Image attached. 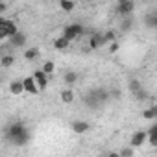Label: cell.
I'll list each match as a JSON object with an SVG mask.
<instances>
[{
    "label": "cell",
    "instance_id": "obj_1",
    "mask_svg": "<svg viewBox=\"0 0 157 157\" xmlns=\"http://www.w3.org/2000/svg\"><path fill=\"white\" fill-rule=\"evenodd\" d=\"M6 139H8L11 144H15V146H24V144L30 140V131H28V128L24 126V122L15 120V122H11V124L6 128Z\"/></svg>",
    "mask_w": 157,
    "mask_h": 157
},
{
    "label": "cell",
    "instance_id": "obj_2",
    "mask_svg": "<svg viewBox=\"0 0 157 157\" xmlns=\"http://www.w3.org/2000/svg\"><path fill=\"white\" fill-rule=\"evenodd\" d=\"M107 98H109V94H107L104 89H93V91H89V93L83 96V104H85L87 107L96 109V107H100L104 102H107Z\"/></svg>",
    "mask_w": 157,
    "mask_h": 157
},
{
    "label": "cell",
    "instance_id": "obj_3",
    "mask_svg": "<svg viewBox=\"0 0 157 157\" xmlns=\"http://www.w3.org/2000/svg\"><path fill=\"white\" fill-rule=\"evenodd\" d=\"M19 32L17 24L13 21H6V19H0V39H10L11 35H15Z\"/></svg>",
    "mask_w": 157,
    "mask_h": 157
},
{
    "label": "cell",
    "instance_id": "obj_4",
    "mask_svg": "<svg viewBox=\"0 0 157 157\" xmlns=\"http://www.w3.org/2000/svg\"><path fill=\"white\" fill-rule=\"evenodd\" d=\"M83 33H85V28H83L82 24H78V22L68 24V26L65 28V32H63V35H65L68 41H74L76 37H80V35H83Z\"/></svg>",
    "mask_w": 157,
    "mask_h": 157
},
{
    "label": "cell",
    "instance_id": "obj_5",
    "mask_svg": "<svg viewBox=\"0 0 157 157\" xmlns=\"http://www.w3.org/2000/svg\"><path fill=\"white\" fill-rule=\"evenodd\" d=\"M133 10H135V2H133V0H126V2H120V4L117 6V13L122 15V17L131 15Z\"/></svg>",
    "mask_w": 157,
    "mask_h": 157
},
{
    "label": "cell",
    "instance_id": "obj_6",
    "mask_svg": "<svg viewBox=\"0 0 157 157\" xmlns=\"http://www.w3.org/2000/svg\"><path fill=\"white\" fill-rule=\"evenodd\" d=\"M33 80H35V83H37L39 91H44V89L48 87V74H44L41 68L33 72Z\"/></svg>",
    "mask_w": 157,
    "mask_h": 157
},
{
    "label": "cell",
    "instance_id": "obj_7",
    "mask_svg": "<svg viewBox=\"0 0 157 157\" xmlns=\"http://www.w3.org/2000/svg\"><path fill=\"white\" fill-rule=\"evenodd\" d=\"M144 142H146V131H144V129L135 131V133L131 135V139H129V146H133V148H140Z\"/></svg>",
    "mask_w": 157,
    "mask_h": 157
},
{
    "label": "cell",
    "instance_id": "obj_8",
    "mask_svg": "<svg viewBox=\"0 0 157 157\" xmlns=\"http://www.w3.org/2000/svg\"><path fill=\"white\" fill-rule=\"evenodd\" d=\"M22 85H24V93H30V94H39V87L33 80V76H28L22 80Z\"/></svg>",
    "mask_w": 157,
    "mask_h": 157
},
{
    "label": "cell",
    "instance_id": "obj_9",
    "mask_svg": "<svg viewBox=\"0 0 157 157\" xmlns=\"http://www.w3.org/2000/svg\"><path fill=\"white\" fill-rule=\"evenodd\" d=\"M89 122H85V120H74L72 124H70V129L74 131V133H78V135H83V133H87L89 131Z\"/></svg>",
    "mask_w": 157,
    "mask_h": 157
},
{
    "label": "cell",
    "instance_id": "obj_10",
    "mask_svg": "<svg viewBox=\"0 0 157 157\" xmlns=\"http://www.w3.org/2000/svg\"><path fill=\"white\" fill-rule=\"evenodd\" d=\"M105 44V39H104V33H93L91 39H89V46L91 50H98Z\"/></svg>",
    "mask_w": 157,
    "mask_h": 157
},
{
    "label": "cell",
    "instance_id": "obj_11",
    "mask_svg": "<svg viewBox=\"0 0 157 157\" xmlns=\"http://www.w3.org/2000/svg\"><path fill=\"white\" fill-rule=\"evenodd\" d=\"M10 93H11L13 96H19V94H22V93H24L22 80H15V82H11V83H10Z\"/></svg>",
    "mask_w": 157,
    "mask_h": 157
},
{
    "label": "cell",
    "instance_id": "obj_12",
    "mask_svg": "<svg viewBox=\"0 0 157 157\" xmlns=\"http://www.w3.org/2000/svg\"><path fill=\"white\" fill-rule=\"evenodd\" d=\"M24 43H26V35L21 33V32H17L15 35L10 37V44L11 46H24Z\"/></svg>",
    "mask_w": 157,
    "mask_h": 157
},
{
    "label": "cell",
    "instance_id": "obj_13",
    "mask_svg": "<svg viewBox=\"0 0 157 157\" xmlns=\"http://www.w3.org/2000/svg\"><path fill=\"white\" fill-rule=\"evenodd\" d=\"M146 142H148L151 148L157 146V126H151V128H150V131L146 133Z\"/></svg>",
    "mask_w": 157,
    "mask_h": 157
},
{
    "label": "cell",
    "instance_id": "obj_14",
    "mask_svg": "<svg viewBox=\"0 0 157 157\" xmlns=\"http://www.w3.org/2000/svg\"><path fill=\"white\" fill-rule=\"evenodd\" d=\"M59 98H61L63 104H72V102H74V93H72V89H63V91L59 93Z\"/></svg>",
    "mask_w": 157,
    "mask_h": 157
},
{
    "label": "cell",
    "instance_id": "obj_15",
    "mask_svg": "<svg viewBox=\"0 0 157 157\" xmlns=\"http://www.w3.org/2000/svg\"><path fill=\"white\" fill-rule=\"evenodd\" d=\"M68 44H70V41H68L65 35H61V37H57V39L54 41V48H56V50H65V48H68Z\"/></svg>",
    "mask_w": 157,
    "mask_h": 157
},
{
    "label": "cell",
    "instance_id": "obj_16",
    "mask_svg": "<svg viewBox=\"0 0 157 157\" xmlns=\"http://www.w3.org/2000/svg\"><path fill=\"white\" fill-rule=\"evenodd\" d=\"M63 80H65L67 85H74V83L78 82V72H74V70H67L65 76H63Z\"/></svg>",
    "mask_w": 157,
    "mask_h": 157
},
{
    "label": "cell",
    "instance_id": "obj_17",
    "mask_svg": "<svg viewBox=\"0 0 157 157\" xmlns=\"http://www.w3.org/2000/svg\"><path fill=\"white\" fill-rule=\"evenodd\" d=\"M13 63H15V57L11 54H4L2 57H0V67H2V68H10Z\"/></svg>",
    "mask_w": 157,
    "mask_h": 157
},
{
    "label": "cell",
    "instance_id": "obj_18",
    "mask_svg": "<svg viewBox=\"0 0 157 157\" xmlns=\"http://www.w3.org/2000/svg\"><path fill=\"white\" fill-rule=\"evenodd\" d=\"M144 24H146V28L153 30V28L157 26V15H155V13H150V15H146V17H144Z\"/></svg>",
    "mask_w": 157,
    "mask_h": 157
},
{
    "label": "cell",
    "instance_id": "obj_19",
    "mask_svg": "<svg viewBox=\"0 0 157 157\" xmlns=\"http://www.w3.org/2000/svg\"><path fill=\"white\" fill-rule=\"evenodd\" d=\"M37 57H39V48H28V50H24V59L33 61Z\"/></svg>",
    "mask_w": 157,
    "mask_h": 157
},
{
    "label": "cell",
    "instance_id": "obj_20",
    "mask_svg": "<svg viewBox=\"0 0 157 157\" xmlns=\"http://www.w3.org/2000/svg\"><path fill=\"white\" fill-rule=\"evenodd\" d=\"M155 117H157V107H155V105L142 111V118H146V120H153Z\"/></svg>",
    "mask_w": 157,
    "mask_h": 157
},
{
    "label": "cell",
    "instance_id": "obj_21",
    "mask_svg": "<svg viewBox=\"0 0 157 157\" xmlns=\"http://www.w3.org/2000/svg\"><path fill=\"white\" fill-rule=\"evenodd\" d=\"M74 2H72V0H59V8L63 10V11H67V13H70L72 10H74Z\"/></svg>",
    "mask_w": 157,
    "mask_h": 157
},
{
    "label": "cell",
    "instance_id": "obj_22",
    "mask_svg": "<svg viewBox=\"0 0 157 157\" xmlns=\"http://www.w3.org/2000/svg\"><path fill=\"white\" fill-rule=\"evenodd\" d=\"M117 155H120V157H133V155H135V148H133V146H126V148H122Z\"/></svg>",
    "mask_w": 157,
    "mask_h": 157
},
{
    "label": "cell",
    "instance_id": "obj_23",
    "mask_svg": "<svg viewBox=\"0 0 157 157\" xmlns=\"http://www.w3.org/2000/svg\"><path fill=\"white\" fill-rule=\"evenodd\" d=\"M54 68H56L54 61H46V63L43 65V68H41V70H43L44 74H52V72H54Z\"/></svg>",
    "mask_w": 157,
    "mask_h": 157
},
{
    "label": "cell",
    "instance_id": "obj_24",
    "mask_svg": "<svg viewBox=\"0 0 157 157\" xmlns=\"http://www.w3.org/2000/svg\"><path fill=\"white\" fill-rule=\"evenodd\" d=\"M139 89H142V83H140L139 80H131V82H129V91H131V93L135 94V93H137Z\"/></svg>",
    "mask_w": 157,
    "mask_h": 157
},
{
    "label": "cell",
    "instance_id": "obj_25",
    "mask_svg": "<svg viewBox=\"0 0 157 157\" xmlns=\"http://www.w3.org/2000/svg\"><path fill=\"white\" fill-rule=\"evenodd\" d=\"M104 39H105V43H113V41H117V33L115 32H105Z\"/></svg>",
    "mask_w": 157,
    "mask_h": 157
},
{
    "label": "cell",
    "instance_id": "obj_26",
    "mask_svg": "<svg viewBox=\"0 0 157 157\" xmlns=\"http://www.w3.org/2000/svg\"><path fill=\"white\" fill-rule=\"evenodd\" d=\"M120 30H122V32H128V30H131V21H129V19H126V21L122 22Z\"/></svg>",
    "mask_w": 157,
    "mask_h": 157
},
{
    "label": "cell",
    "instance_id": "obj_27",
    "mask_svg": "<svg viewBox=\"0 0 157 157\" xmlns=\"http://www.w3.org/2000/svg\"><path fill=\"white\" fill-rule=\"evenodd\" d=\"M6 10H8V4L4 2V0H0V15H2V13H4Z\"/></svg>",
    "mask_w": 157,
    "mask_h": 157
},
{
    "label": "cell",
    "instance_id": "obj_28",
    "mask_svg": "<svg viewBox=\"0 0 157 157\" xmlns=\"http://www.w3.org/2000/svg\"><path fill=\"white\" fill-rule=\"evenodd\" d=\"M109 50H111V54H113V52H117V50H118V43H117V41H113V43H111V46H109Z\"/></svg>",
    "mask_w": 157,
    "mask_h": 157
},
{
    "label": "cell",
    "instance_id": "obj_29",
    "mask_svg": "<svg viewBox=\"0 0 157 157\" xmlns=\"http://www.w3.org/2000/svg\"><path fill=\"white\" fill-rule=\"evenodd\" d=\"M85 2H94V0H85Z\"/></svg>",
    "mask_w": 157,
    "mask_h": 157
},
{
    "label": "cell",
    "instance_id": "obj_30",
    "mask_svg": "<svg viewBox=\"0 0 157 157\" xmlns=\"http://www.w3.org/2000/svg\"><path fill=\"white\" fill-rule=\"evenodd\" d=\"M120 2H126V0H118V4H120Z\"/></svg>",
    "mask_w": 157,
    "mask_h": 157
},
{
    "label": "cell",
    "instance_id": "obj_31",
    "mask_svg": "<svg viewBox=\"0 0 157 157\" xmlns=\"http://www.w3.org/2000/svg\"><path fill=\"white\" fill-rule=\"evenodd\" d=\"M0 82H2V74H0Z\"/></svg>",
    "mask_w": 157,
    "mask_h": 157
}]
</instances>
